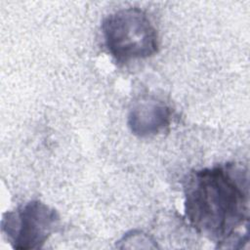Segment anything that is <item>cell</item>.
<instances>
[{"label": "cell", "instance_id": "277c9868", "mask_svg": "<svg viewBox=\"0 0 250 250\" xmlns=\"http://www.w3.org/2000/svg\"><path fill=\"white\" fill-rule=\"evenodd\" d=\"M171 114V109L162 101L153 98L145 99L137 102L130 109L128 126L138 137H151L169 125Z\"/></svg>", "mask_w": 250, "mask_h": 250}, {"label": "cell", "instance_id": "7a4b0ae2", "mask_svg": "<svg viewBox=\"0 0 250 250\" xmlns=\"http://www.w3.org/2000/svg\"><path fill=\"white\" fill-rule=\"evenodd\" d=\"M102 31L105 47L119 64L155 55L158 33L147 15L139 8H124L104 18Z\"/></svg>", "mask_w": 250, "mask_h": 250}, {"label": "cell", "instance_id": "3957f363", "mask_svg": "<svg viewBox=\"0 0 250 250\" xmlns=\"http://www.w3.org/2000/svg\"><path fill=\"white\" fill-rule=\"evenodd\" d=\"M59 225L60 215L56 209L42 201L31 200L6 212L1 230L14 249H40Z\"/></svg>", "mask_w": 250, "mask_h": 250}, {"label": "cell", "instance_id": "6da1fadb", "mask_svg": "<svg viewBox=\"0 0 250 250\" xmlns=\"http://www.w3.org/2000/svg\"><path fill=\"white\" fill-rule=\"evenodd\" d=\"M185 216L218 248H242L249 240V177L241 163L190 172L184 181Z\"/></svg>", "mask_w": 250, "mask_h": 250}]
</instances>
